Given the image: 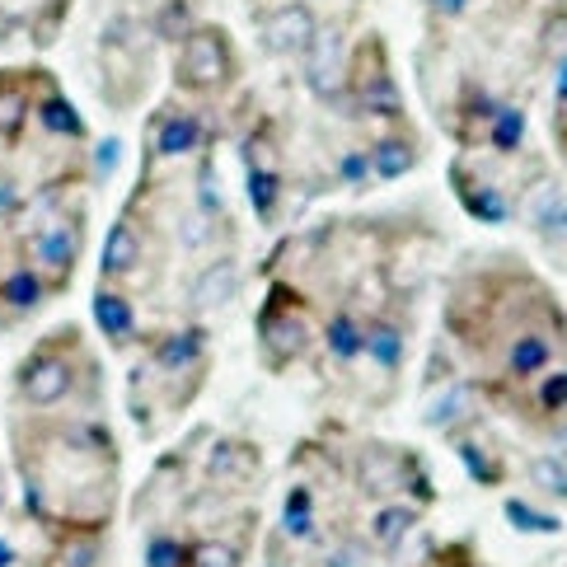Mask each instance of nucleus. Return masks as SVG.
Masks as SVG:
<instances>
[{"label": "nucleus", "instance_id": "1", "mask_svg": "<svg viewBox=\"0 0 567 567\" xmlns=\"http://www.w3.org/2000/svg\"><path fill=\"white\" fill-rule=\"evenodd\" d=\"M239 75V52L235 38L220 24H193L178 38V56H174V80L188 94H216L226 90Z\"/></svg>", "mask_w": 567, "mask_h": 567}, {"label": "nucleus", "instance_id": "2", "mask_svg": "<svg viewBox=\"0 0 567 567\" xmlns=\"http://www.w3.org/2000/svg\"><path fill=\"white\" fill-rule=\"evenodd\" d=\"M342 90L357 99L361 113H371V117H403V94L394 85L390 52H384L380 33H367L348 52V80H342Z\"/></svg>", "mask_w": 567, "mask_h": 567}, {"label": "nucleus", "instance_id": "3", "mask_svg": "<svg viewBox=\"0 0 567 567\" xmlns=\"http://www.w3.org/2000/svg\"><path fill=\"white\" fill-rule=\"evenodd\" d=\"M146 71H151L146 48H141V38L127 19H117L113 29H104V94H113L117 109H127L136 99Z\"/></svg>", "mask_w": 567, "mask_h": 567}, {"label": "nucleus", "instance_id": "4", "mask_svg": "<svg viewBox=\"0 0 567 567\" xmlns=\"http://www.w3.org/2000/svg\"><path fill=\"white\" fill-rule=\"evenodd\" d=\"M258 338H262V348H268L272 367H281V361H291L310 348V323L300 315V300L287 287H272L268 306L258 315Z\"/></svg>", "mask_w": 567, "mask_h": 567}, {"label": "nucleus", "instance_id": "5", "mask_svg": "<svg viewBox=\"0 0 567 567\" xmlns=\"http://www.w3.org/2000/svg\"><path fill=\"white\" fill-rule=\"evenodd\" d=\"M75 384V371L62 352H52V342H43V352H33L24 367H19V399L33 403V409H52L62 403Z\"/></svg>", "mask_w": 567, "mask_h": 567}, {"label": "nucleus", "instance_id": "6", "mask_svg": "<svg viewBox=\"0 0 567 567\" xmlns=\"http://www.w3.org/2000/svg\"><path fill=\"white\" fill-rule=\"evenodd\" d=\"M315 33H319V19L306 0L277 6L268 19H262V43H268V52H277V56H306Z\"/></svg>", "mask_w": 567, "mask_h": 567}, {"label": "nucleus", "instance_id": "7", "mask_svg": "<svg viewBox=\"0 0 567 567\" xmlns=\"http://www.w3.org/2000/svg\"><path fill=\"white\" fill-rule=\"evenodd\" d=\"M43 85V71H0V141H19L33 123V99Z\"/></svg>", "mask_w": 567, "mask_h": 567}, {"label": "nucleus", "instance_id": "8", "mask_svg": "<svg viewBox=\"0 0 567 567\" xmlns=\"http://www.w3.org/2000/svg\"><path fill=\"white\" fill-rule=\"evenodd\" d=\"M306 80L319 99H333L348 80V52H342V33L338 29H319L315 43L306 48Z\"/></svg>", "mask_w": 567, "mask_h": 567}, {"label": "nucleus", "instance_id": "9", "mask_svg": "<svg viewBox=\"0 0 567 567\" xmlns=\"http://www.w3.org/2000/svg\"><path fill=\"white\" fill-rule=\"evenodd\" d=\"M75 254H80L75 226H48V230L33 235V258H38V268L48 272V287H52V291H62L66 281H71ZM43 272H38V277H43Z\"/></svg>", "mask_w": 567, "mask_h": 567}, {"label": "nucleus", "instance_id": "10", "mask_svg": "<svg viewBox=\"0 0 567 567\" xmlns=\"http://www.w3.org/2000/svg\"><path fill=\"white\" fill-rule=\"evenodd\" d=\"M33 123L56 141H85V117H80L71 99L56 90L52 75H43V90H38V99H33Z\"/></svg>", "mask_w": 567, "mask_h": 567}, {"label": "nucleus", "instance_id": "11", "mask_svg": "<svg viewBox=\"0 0 567 567\" xmlns=\"http://www.w3.org/2000/svg\"><path fill=\"white\" fill-rule=\"evenodd\" d=\"M202 146V123L193 113H178V109H165V113H155V123H151V151L159 159H178V155H188Z\"/></svg>", "mask_w": 567, "mask_h": 567}, {"label": "nucleus", "instance_id": "12", "mask_svg": "<svg viewBox=\"0 0 567 567\" xmlns=\"http://www.w3.org/2000/svg\"><path fill=\"white\" fill-rule=\"evenodd\" d=\"M563 338V333H558ZM558 338L549 329H525L516 342H512V352H506V371H512L516 380H535L554 367V357H558Z\"/></svg>", "mask_w": 567, "mask_h": 567}, {"label": "nucleus", "instance_id": "13", "mask_svg": "<svg viewBox=\"0 0 567 567\" xmlns=\"http://www.w3.org/2000/svg\"><path fill=\"white\" fill-rule=\"evenodd\" d=\"M38 300H43V277L33 268H14V272L0 277V310H6V319L29 315Z\"/></svg>", "mask_w": 567, "mask_h": 567}, {"label": "nucleus", "instance_id": "14", "mask_svg": "<svg viewBox=\"0 0 567 567\" xmlns=\"http://www.w3.org/2000/svg\"><path fill=\"white\" fill-rule=\"evenodd\" d=\"M94 319H99V329H104V338L113 342V348H123V342L132 338V329H136L132 306L117 291H109V287L94 296Z\"/></svg>", "mask_w": 567, "mask_h": 567}, {"label": "nucleus", "instance_id": "15", "mask_svg": "<svg viewBox=\"0 0 567 567\" xmlns=\"http://www.w3.org/2000/svg\"><path fill=\"white\" fill-rule=\"evenodd\" d=\"M136 262H141V235L132 230V220H117L113 235H109V245H104V277H127L136 272Z\"/></svg>", "mask_w": 567, "mask_h": 567}, {"label": "nucleus", "instance_id": "16", "mask_svg": "<svg viewBox=\"0 0 567 567\" xmlns=\"http://www.w3.org/2000/svg\"><path fill=\"white\" fill-rule=\"evenodd\" d=\"M367 159H371V174L399 178V174H409V169L417 165V151L409 146V136H380Z\"/></svg>", "mask_w": 567, "mask_h": 567}, {"label": "nucleus", "instance_id": "17", "mask_svg": "<svg viewBox=\"0 0 567 567\" xmlns=\"http://www.w3.org/2000/svg\"><path fill=\"white\" fill-rule=\"evenodd\" d=\"M455 193L464 197V207H470L474 216H483V220H506V202L497 197V188L493 184H474L470 178V169L464 165H455Z\"/></svg>", "mask_w": 567, "mask_h": 567}, {"label": "nucleus", "instance_id": "18", "mask_svg": "<svg viewBox=\"0 0 567 567\" xmlns=\"http://www.w3.org/2000/svg\"><path fill=\"white\" fill-rule=\"evenodd\" d=\"M361 348H367V323H361L352 310H338L329 319V352L338 361H352V357H361Z\"/></svg>", "mask_w": 567, "mask_h": 567}, {"label": "nucleus", "instance_id": "19", "mask_svg": "<svg viewBox=\"0 0 567 567\" xmlns=\"http://www.w3.org/2000/svg\"><path fill=\"white\" fill-rule=\"evenodd\" d=\"M361 352H371L384 371H394L399 357H403V333H399V323L371 319V323H367V348H361Z\"/></svg>", "mask_w": 567, "mask_h": 567}, {"label": "nucleus", "instance_id": "20", "mask_svg": "<svg viewBox=\"0 0 567 567\" xmlns=\"http://www.w3.org/2000/svg\"><path fill=\"white\" fill-rule=\"evenodd\" d=\"M245 563V544H220V539H193L184 567H239Z\"/></svg>", "mask_w": 567, "mask_h": 567}, {"label": "nucleus", "instance_id": "21", "mask_svg": "<svg viewBox=\"0 0 567 567\" xmlns=\"http://www.w3.org/2000/svg\"><path fill=\"white\" fill-rule=\"evenodd\" d=\"M488 141H493V146H497L502 155L520 151V141H525V113H520V109H506V104H497L493 123H488Z\"/></svg>", "mask_w": 567, "mask_h": 567}, {"label": "nucleus", "instance_id": "22", "mask_svg": "<svg viewBox=\"0 0 567 567\" xmlns=\"http://www.w3.org/2000/svg\"><path fill=\"white\" fill-rule=\"evenodd\" d=\"M530 399H535V413H539V417L567 413V371L539 375V384H530Z\"/></svg>", "mask_w": 567, "mask_h": 567}, {"label": "nucleus", "instance_id": "23", "mask_svg": "<svg viewBox=\"0 0 567 567\" xmlns=\"http://www.w3.org/2000/svg\"><path fill=\"white\" fill-rule=\"evenodd\" d=\"M287 535L291 539H315V493L291 488L287 497Z\"/></svg>", "mask_w": 567, "mask_h": 567}, {"label": "nucleus", "instance_id": "24", "mask_svg": "<svg viewBox=\"0 0 567 567\" xmlns=\"http://www.w3.org/2000/svg\"><path fill=\"white\" fill-rule=\"evenodd\" d=\"M409 525H413L409 506H380V512L371 516V535H375L380 544H394V539L409 535Z\"/></svg>", "mask_w": 567, "mask_h": 567}, {"label": "nucleus", "instance_id": "25", "mask_svg": "<svg viewBox=\"0 0 567 567\" xmlns=\"http://www.w3.org/2000/svg\"><path fill=\"white\" fill-rule=\"evenodd\" d=\"M220 470H235V478H254V470H258V455L249 451V445H239V441H226L216 451V474Z\"/></svg>", "mask_w": 567, "mask_h": 567}, {"label": "nucleus", "instance_id": "26", "mask_svg": "<svg viewBox=\"0 0 567 567\" xmlns=\"http://www.w3.org/2000/svg\"><path fill=\"white\" fill-rule=\"evenodd\" d=\"M249 193H254V207H258L262 216H272V212H277V197H281L277 169H254V174H249Z\"/></svg>", "mask_w": 567, "mask_h": 567}, {"label": "nucleus", "instance_id": "27", "mask_svg": "<svg viewBox=\"0 0 567 567\" xmlns=\"http://www.w3.org/2000/svg\"><path fill=\"white\" fill-rule=\"evenodd\" d=\"M530 478H535L549 497H567V464H563V460H549V455L530 460Z\"/></svg>", "mask_w": 567, "mask_h": 567}, {"label": "nucleus", "instance_id": "28", "mask_svg": "<svg viewBox=\"0 0 567 567\" xmlns=\"http://www.w3.org/2000/svg\"><path fill=\"white\" fill-rule=\"evenodd\" d=\"M184 554H188V544L184 539H151V549H146V563L151 567H184Z\"/></svg>", "mask_w": 567, "mask_h": 567}, {"label": "nucleus", "instance_id": "29", "mask_svg": "<svg viewBox=\"0 0 567 567\" xmlns=\"http://www.w3.org/2000/svg\"><path fill=\"white\" fill-rule=\"evenodd\" d=\"M554 136L563 141V151H567V56L558 66V85H554Z\"/></svg>", "mask_w": 567, "mask_h": 567}, {"label": "nucleus", "instance_id": "30", "mask_svg": "<svg viewBox=\"0 0 567 567\" xmlns=\"http://www.w3.org/2000/svg\"><path fill=\"white\" fill-rule=\"evenodd\" d=\"M230 291H235V272H230V268H212L207 277H202V291H197V300H202V306H207L212 296L226 300Z\"/></svg>", "mask_w": 567, "mask_h": 567}, {"label": "nucleus", "instance_id": "31", "mask_svg": "<svg viewBox=\"0 0 567 567\" xmlns=\"http://www.w3.org/2000/svg\"><path fill=\"white\" fill-rule=\"evenodd\" d=\"M544 230H549V235L563 230L567 235V197H554L549 207H544Z\"/></svg>", "mask_w": 567, "mask_h": 567}, {"label": "nucleus", "instance_id": "32", "mask_svg": "<svg viewBox=\"0 0 567 567\" xmlns=\"http://www.w3.org/2000/svg\"><path fill=\"white\" fill-rule=\"evenodd\" d=\"M427 10L441 14V19H460L464 10H470V0H427Z\"/></svg>", "mask_w": 567, "mask_h": 567}]
</instances>
